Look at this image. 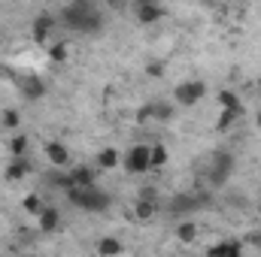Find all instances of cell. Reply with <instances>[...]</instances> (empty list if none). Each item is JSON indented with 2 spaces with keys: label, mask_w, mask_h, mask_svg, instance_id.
<instances>
[{
  "label": "cell",
  "mask_w": 261,
  "mask_h": 257,
  "mask_svg": "<svg viewBox=\"0 0 261 257\" xmlns=\"http://www.w3.org/2000/svg\"><path fill=\"white\" fill-rule=\"evenodd\" d=\"M55 21L67 30H76V34H97L103 24V15L91 0H76V3H67L58 9Z\"/></svg>",
  "instance_id": "cell-1"
},
{
  "label": "cell",
  "mask_w": 261,
  "mask_h": 257,
  "mask_svg": "<svg viewBox=\"0 0 261 257\" xmlns=\"http://www.w3.org/2000/svg\"><path fill=\"white\" fill-rule=\"evenodd\" d=\"M67 200L82 209V212H107L110 209V194H103L100 188H70L67 191Z\"/></svg>",
  "instance_id": "cell-2"
},
{
  "label": "cell",
  "mask_w": 261,
  "mask_h": 257,
  "mask_svg": "<svg viewBox=\"0 0 261 257\" xmlns=\"http://www.w3.org/2000/svg\"><path fill=\"white\" fill-rule=\"evenodd\" d=\"M231 170H234V157H231V154H225V151H219V154L213 157V167H210V173H206L210 185H213V188H222V185L228 182Z\"/></svg>",
  "instance_id": "cell-3"
},
{
  "label": "cell",
  "mask_w": 261,
  "mask_h": 257,
  "mask_svg": "<svg viewBox=\"0 0 261 257\" xmlns=\"http://www.w3.org/2000/svg\"><path fill=\"white\" fill-rule=\"evenodd\" d=\"M173 94H176V103L179 106H195L197 100L206 97V82H200V79H195V82H179Z\"/></svg>",
  "instance_id": "cell-4"
},
{
  "label": "cell",
  "mask_w": 261,
  "mask_h": 257,
  "mask_svg": "<svg viewBox=\"0 0 261 257\" xmlns=\"http://www.w3.org/2000/svg\"><path fill=\"white\" fill-rule=\"evenodd\" d=\"M125 170L134 173V176L152 170V164H149V145H130L128 154H125Z\"/></svg>",
  "instance_id": "cell-5"
},
{
  "label": "cell",
  "mask_w": 261,
  "mask_h": 257,
  "mask_svg": "<svg viewBox=\"0 0 261 257\" xmlns=\"http://www.w3.org/2000/svg\"><path fill=\"white\" fill-rule=\"evenodd\" d=\"M203 203H210V197H200V194H176L170 200V212L173 215H189V212L200 209Z\"/></svg>",
  "instance_id": "cell-6"
},
{
  "label": "cell",
  "mask_w": 261,
  "mask_h": 257,
  "mask_svg": "<svg viewBox=\"0 0 261 257\" xmlns=\"http://www.w3.org/2000/svg\"><path fill=\"white\" fill-rule=\"evenodd\" d=\"M18 91H21L24 100H40L46 94V82L40 76H21L18 79Z\"/></svg>",
  "instance_id": "cell-7"
},
{
  "label": "cell",
  "mask_w": 261,
  "mask_h": 257,
  "mask_svg": "<svg viewBox=\"0 0 261 257\" xmlns=\"http://www.w3.org/2000/svg\"><path fill=\"white\" fill-rule=\"evenodd\" d=\"M161 15H164V9H161L158 3H152V0H137V18H140V24H155Z\"/></svg>",
  "instance_id": "cell-8"
},
{
  "label": "cell",
  "mask_w": 261,
  "mask_h": 257,
  "mask_svg": "<svg viewBox=\"0 0 261 257\" xmlns=\"http://www.w3.org/2000/svg\"><path fill=\"white\" fill-rule=\"evenodd\" d=\"M46 157H49L55 167H67L70 151H67V145H61V142H49V145H46Z\"/></svg>",
  "instance_id": "cell-9"
},
{
  "label": "cell",
  "mask_w": 261,
  "mask_h": 257,
  "mask_svg": "<svg viewBox=\"0 0 261 257\" xmlns=\"http://www.w3.org/2000/svg\"><path fill=\"white\" fill-rule=\"evenodd\" d=\"M210 257H243V245L240 242H219L210 248Z\"/></svg>",
  "instance_id": "cell-10"
},
{
  "label": "cell",
  "mask_w": 261,
  "mask_h": 257,
  "mask_svg": "<svg viewBox=\"0 0 261 257\" xmlns=\"http://www.w3.org/2000/svg\"><path fill=\"white\" fill-rule=\"evenodd\" d=\"M176 115V106L167 103V100H155L152 103V121H170Z\"/></svg>",
  "instance_id": "cell-11"
},
{
  "label": "cell",
  "mask_w": 261,
  "mask_h": 257,
  "mask_svg": "<svg viewBox=\"0 0 261 257\" xmlns=\"http://www.w3.org/2000/svg\"><path fill=\"white\" fill-rule=\"evenodd\" d=\"M70 182H73V188H91L94 185V173L88 167H76V170H70Z\"/></svg>",
  "instance_id": "cell-12"
},
{
  "label": "cell",
  "mask_w": 261,
  "mask_h": 257,
  "mask_svg": "<svg viewBox=\"0 0 261 257\" xmlns=\"http://www.w3.org/2000/svg\"><path fill=\"white\" fill-rule=\"evenodd\" d=\"M58 224H61L58 209H43V212H40V230H43V233H55Z\"/></svg>",
  "instance_id": "cell-13"
},
{
  "label": "cell",
  "mask_w": 261,
  "mask_h": 257,
  "mask_svg": "<svg viewBox=\"0 0 261 257\" xmlns=\"http://www.w3.org/2000/svg\"><path fill=\"white\" fill-rule=\"evenodd\" d=\"M122 251H125V248H122V242H119L116 236H103V239L97 242V254L100 257H119Z\"/></svg>",
  "instance_id": "cell-14"
},
{
  "label": "cell",
  "mask_w": 261,
  "mask_h": 257,
  "mask_svg": "<svg viewBox=\"0 0 261 257\" xmlns=\"http://www.w3.org/2000/svg\"><path fill=\"white\" fill-rule=\"evenodd\" d=\"M55 24H58V21H55L52 15H40V18L34 21V40H37V43H43V40L49 37V30H52Z\"/></svg>",
  "instance_id": "cell-15"
},
{
  "label": "cell",
  "mask_w": 261,
  "mask_h": 257,
  "mask_svg": "<svg viewBox=\"0 0 261 257\" xmlns=\"http://www.w3.org/2000/svg\"><path fill=\"white\" fill-rule=\"evenodd\" d=\"M28 173H31V164H28L24 157H15V160L6 167V179H12V182H15V179H24Z\"/></svg>",
  "instance_id": "cell-16"
},
{
  "label": "cell",
  "mask_w": 261,
  "mask_h": 257,
  "mask_svg": "<svg viewBox=\"0 0 261 257\" xmlns=\"http://www.w3.org/2000/svg\"><path fill=\"white\" fill-rule=\"evenodd\" d=\"M155 212H158V200H140V203H137V209H134V215H137L140 221L155 218Z\"/></svg>",
  "instance_id": "cell-17"
},
{
  "label": "cell",
  "mask_w": 261,
  "mask_h": 257,
  "mask_svg": "<svg viewBox=\"0 0 261 257\" xmlns=\"http://www.w3.org/2000/svg\"><path fill=\"white\" fill-rule=\"evenodd\" d=\"M97 167H100V170H116V167H119V151H116V148H103V151L97 154Z\"/></svg>",
  "instance_id": "cell-18"
},
{
  "label": "cell",
  "mask_w": 261,
  "mask_h": 257,
  "mask_svg": "<svg viewBox=\"0 0 261 257\" xmlns=\"http://www.w3.org/2000/svg\"><path fill=\"white\" fill-rule=\"evenodd\" d=\"M167 157H170V154H167L164 145H152V148H149V164H152V170H161V167L167 164Z\"/></svg>",
  "instance_id": "cell-19"
},
{
  "label": "cell",
  "mask_w": 261,
  "mask_h": 257,
  "mask_svg": "<svg viewBox=\"0 0 261 257\" xmlns=\"http://www.w3.org/2000/svg\"><path fill=\"white\" fill-rule=\"evenodd\" d=\"M195 236H197L195 221H182V224L176 227V239H179V242H195Z\"/></svg>",
  "instance_id": "cell-20"
},
{
  "label": "cell",
  "mask_w": 261,
  "mask_h": 257,
  "mask_svg": "<svg viewBox=\"0 0 261 257\" xmlns=\"http://www.w3.org/2000/svg\"><path fill=\"white\" fill-rule=\"evenodd\" d=\"M240 115H243V109H222V115H219V124H216V127H219V130H228L234 121H237V118H240Z\"/></svg>",
  "instance_id": "cell-21"
},
{
  "label": "cell",
  "mask_w": 261,
  "mask_h": 257,
  "mask_svg": "<svg viewBox=\"0 0 261 257\" xmlns=\"http://www.w3.org/2000/svg\"><path fill=\"white\" fill-rule=\"evenodd\" d=\"M219 103H222V109H243L234 91H219Z\"/></svg>",
  "instance_id": "cell-22"
},
{
  "label": "cell",
  "mask_w": 261,
  "mask_h": 257,
  "mask_svg": "<svg viewBox=\"0 0 261 257\" xmlns=\"http://www.w3.org/2000/svg\"><path fill=\"white\" fill-rule=\"evenodd\" d=\"M0 124H3L6 130H9V127H18V124H21V118H18V112H15V109H3Z\"/></svg>",
  "instance_id": "cell-23"
},
{
  "label": "cell",
  "mask_w": 261,
  "mask_h": 257,
  "mask_svg": "<svg viewBox=\"0 0 261 257\" xmlns=\"http://www.w3.org/2000/svg\"><path fill=\"white\" fill-rule=\"evenodd\" d=\"M9 151H12L15 157H24V151H28V139H24V136H15V139H9Z\"/></svg>",
  "instance_id": "cell-24"
},
{
  "label": "cell",
  "mask_w": 261,
  "mask_h": 257,
  "mask_svg": "<svg viewBox=\"0 0 261 257\" xmlns=\"http://www.w3.org/2000/svg\"><path fill=\"white\" fill-rule=\"evenodd\" d=\"M24 209H28L31 215H40V212H43V203H40V197H34V194H31V197H24Z\"/></svg>",
  "instance_id": "cell-25"
},
{
  "label": "cell",
  "mask_w": 261,
  "mask_h": 257,
  "mask_svg": "<svg viewBox=\"0 0 261 257\" xmlns=\"http://www.w3.org/2000/svg\"><path fill=\"white\" fill-rule=\"evenodd\" d=\"M49 58H52V61H64L67 58V46H61V43L52 46V49H49Z\"/></svg>",
  "instance_id": "cell-26"
},
{
  "label": "cell",
  "mask_w": 261,
  "mask_h": 257,
  "mask_svg": "<svg viewBox=\"0 0 261 257\" xmlns=\"http://www.w3.org/2000/svg\"><path fill=\"white\" fill-rule=\"evenodd\" d=\"M137 121H140V124H146V121H152V103H149V106H143V109L137 112Z\"/></svg>",
  "instance_id": "cell-27"
},
{
  "label": "cell",
  "mask_w": 261,
  "mask_h": 257,
  "mask_svg": "<svg viewBox=\"0 0 261 257\" xmlns=\"http://www.w3.org/2000/svg\"><path fill=\"white\" fill-rule=\"evenodd\" d=\"M146 73H149V76H161V73H164V64H161V61H152V64L146 67Z\"/></svg>",
  "instance_id": "cell-28"
},
{
  "label": "cell",
  "mask_w": 261,
  "mask_h": 257,
  "mask_svg": "<svg viewBox=\"0 0 261 257\" xmlns=\"http://www.w3.org/2000/svg\"><path fill=\"white\" fill-rule=\"evenodd\" d=\"M246 242H252V245H255V248H258V245H261V233H252V236H249V239H246Z\"/></svg>",
  "instance_id": "cell-29"
},
{
  "label": "cell",
  "mask_w": 261,
  "mask_h": 257,
  "mask_svg": "<svg viewBox=\"0 0 261 257\" xmlns=\"http://www.w3.org/2000/svg\"><path fill=\"white\" fill-rule=\"evenodd\" d=\"M255 124H258V127H261V112H258V118H255Z\"/></svg>",
  "instance_id": "cell-30"
},
{
  "label": "cell",
  "mask_w": 261,
  "mask_h": 257,
  "mask_svg": "<svg viewBox=\"0 0 261 257\" xmlns=\"http://www.w3.org/2000/svg\"><path fill=\"white\" fill-rule=\"evenodd\" d=\"M258 91H261V79H258Z\"/></svg>",
  "instance_id": "cell-31"
},
{
  "label": "cell",
  "mask_w": 261,
  "mask_h": 257,
  "mask_svg": "<svg viewBox=\"0 0 261 257\" xmlns=\"http://www.w3.org/2000/svg\"><path fill=\"white\" fill-rule=\"evenodd\" d=\"M258 248H261V245H258Z\"/></svg>",
  "instance_id": "cell-32"
}]
</instances>
